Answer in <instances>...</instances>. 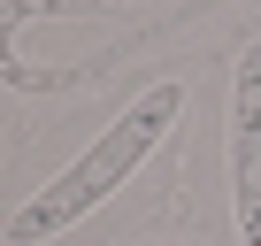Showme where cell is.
<instances>
[{
    "instance_id": "2",
    "label": "cell",
    "mask_w": 261,
    "mask_h": 246,
    "mask_svg": "<svg viewBox=\"0 0 261 246\" xmlns=\"http://www.w3.org/2000/svg\"><path fill=\"white\" fill-rule=\"evenodd\" d=\"M230 208L238 246H261V46H246L230 69Z\"/></svg>"
},
{
    "instance_id": "1",
    "label": "cell",
    "mask_w": 261,
    "mask_h": 246,
    "mask_svg": "<svg viewBox=\"0 0 261 246\" xmlns=\"http://www.w3.org/2000/svg\"><path fill=\"white\" fill-rule=\"evenodd\" d=\"M185 115V85H154V92H139L108 131L54 177V185H39L23 208H16V223H8V246H39V238H54V231H69L77 215H92L130 169H139L162 139H169V123Z\"/></svg>"
}]
</instances>
